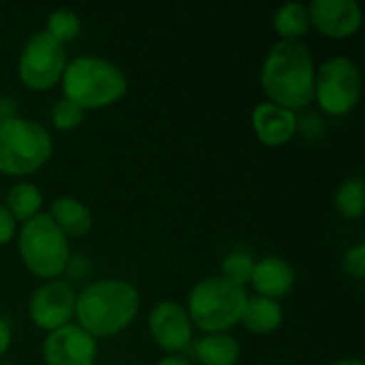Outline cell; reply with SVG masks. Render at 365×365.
I'll use <instances>...</instances> for the list:
<instances>
[{
    "label": "cell",
    "instance_id": "cell-1",
    "mask_svg": "<svg viewBox=\"0 0 365 365\" xmlns=\"http://www.w3.org/2000/svg\"><path fill=\"white\" fill-rule=\"evenodd\" d=\"M317 66L304 41H276L261 68V88L269 103L302 111L314 101Z\"/></svg>",
    "mask_w": 365,
    "mask_h": 365
},
{
    "label": "cell",
    "instance_id": "cell-2",
    "mask_svg": "<svg viewBox=\"0 0 365 365\" xmlns=\"http://www.w3.org/2000/svg\"><path fill=\"white\" fill-rule=\"evenodd\" d=\"M139 304L141 297L135 284L120 278H103L77 295L75 319L94 340L113 338L135 323Z\"/></svg>",
    "mask_w": 365,
    "mask_h": 365
},
{
    "label": "cell",
    "instance_id": "cell-3",
    "mask_svg": "<svg viewBox=\"0 0 365 365\" xmlns=\"http://www.w3.org/2000/svg\"><path fill=\"white\" fill-rule=\"evenodd\" d=\"M60 83L64 98L83 111L111 107L128 90L126 73L98 56H79L66 62Z\"/></svg>",
    "mask_w": 365,
    "mask_h": 365
},
{
    "label": "cell",
    "instance_id": "cell-4",
    "mask_svg": "<svg viewBox=\"0 0 365 365\" xmlns=\"http://www.w3.org/2000/svg\"><path fill=\"white\" fill-rule=\"evenodd\" d=\"M246 299V289L222 276H210L195 284L184 308L192 327L203 334H229V329L240 325Z\"/></svg>",
    "mask_w": 365,
    "mask_h": 365
},
{
    "label": "cell",
    "instance_id": "cell-5",
    "mask_svg": "<svg viewBox=\"0 0 365 365\" xmlns=\"http://www.w3.org/2000/svg\"><path fill=\"white\" fill-rule=\"evenodd\" d=\"M53 154L49 130L26 118L0 120V173L26 178L41 171Z\"/></svg>",
    "mask_w": 365,
    "mask_h": 365
},
{
    "label": "cell",
    "instance_id": "cell-6",
    "mask_svg": "<svg viewBox=\"0 0 365 365\" xmlns=\"http://www.w3.org/2000/svg\"><path fill=\"white\" fill-rule=\"evenodd\" d=\"M17 252L24 267L45 282L58 280L71 265V244L49 214L24 222L17 235Z\"/></svg>",
    "mask_w": 365,
    "mask_h": 365
},
{
    "label": "cell",
    "instance_id": "cell-7",
    "mask_svg": "<svg viewBox=\"0 0 365 365\" xmlns=\"http://www.w3.org/2000/svg\"><path fill=\"white\" fill-rule=\"evenodd\" d=\"M361 71L349 56H334L317 68L314 101L327 115H349L361 98Z\"/></svg>",
    "mask_w": 365,
    "mask_h": 365
},
{
    "label": "cell",
    "instance_id": "cell-8",
    "mask_svg": "<svg viewBox=\"0 0 365 365\" xmlns=\"http://www.w3.org/2000/svg\"><path fill=\"white\" fill-rule=\"evenodd\" d=\"M66 68V49L45 30L32 32L17 60V77L32 92L56 88Z\"/></svg>",
    "mask_w": 365,
    "mask_h": 365
},
{
    "label": "cell",
    "instance_id": "cell-9",
    "mask_svg": "<svg viewBox=\"0 0 365 365\" xmlns=\"http://www.w3.org/2000/svg\"><path fill=\"white\" fill-rule=\"evenodd\" d=\"M75 291L64 280H49L43 282L30 297L28 314L36 329L47 334L68 325L75 317Z\"/></svg>",
    "mask_w": 365,
    "mask_h": 365
},
{
    "label": "cell",
    "instance_id": "cell-10",
    "mask_svg": "<svg viewBox=\"0 0 365 365\" xmlns=\"http://www.w3.org/2000/svg\"><path fill=\"white\" fill-rule=\"evenodd\" d=\"M150 336L160 351L167 355H178L192 344V323L186 308L178 302H158L148 317Z\"/></svg>",
    "mask_w": 365,
    "mask_h": 365
},
{
    "label": "cell",
    "instance_id": "cell-11",
    "mask_svg": "<svg viewBox=\"0 0 365 365\" xmlns=\"http://www.w3.org/2000/svg\"><path fill=\"white\" fill-rule=\"evenodd\" d=\"M41 355L45 365H94L98 344L79 325L68 323L45 336Z\"/></svg>",
    "mask_w": 365,
    "mask_h": 365
},
{
    "label": "cell",
    "instance_id": "cell-12",
    "mask_svg": "<svg viewBox=\"0 0 365 365\" xmlns=\"http://www.w3.org/2000/svg\"><path fill=\"white\" fill-rule=\"evenodd\" d=\"M308 13L312 28L336 41L355 36L364 21V11L355 0H314Z\"/></svg>",
    "mask_w": 365,
    "mask_h": 365
},
{
    "label": "cell",
    "instance_id": "cell-13",
    "mask_svg": "<svg viewBox=\"0 0 365 365\" xmlns=\"http://www.w3.org/2000/svg\"><path fill=\"white\" fill-rule=\"evenodd\" d=\"M252 128L263 145L280 148L297 135V113L265 101L252 109Z\"/></svg>",
    "mask_w": 365,
    "mask_h": 365
},
{
    "label": "cell",
    "instance_id": "cell-14",
    "mask_svg": "<svg viewBox=\"0 0 365 365\" xmlns=\"http://www.w3.org/2000/svg\"><path fill=\"white\" fill-rule=\"evenodd\" d=\"M250 284L257 291V295L278 302L293 291L295 269L289 261L269 255V257H263L261 261L255 263Z\"/></svg>",
    "mask_w": 365,
    "mask_h": 365
},
{
    "label": "cell",
    "instance_id": "cell-15",
    "mask_svg": "<svg viewBox=\"0 0 365 365\" xmlns=\"http://www.w3.org/2000/svg\"><path fill=\"white\" fill-rule=\"evenodd\" d=\"M49 218L66 235V240L86 237L92 231L94 218L90 207L75 197H58L49 205Z\"/></svg>",
    "mask_w": 365,
    "mask_h": 365
},
{
    "label": "cell",
    "instance_id": "cell-16",
    "mask_svg": "<svg viewBox=\"0 0 365 365\" xmlns=\"http://www.w3.org/2000/svg\"><path fill=\"white\" fill-rule=\"evenodd\" d=\"M282 321H284V312L280 308V302L255 295L246 299L240 325H244L255 336H269L280 329Z\"/></svg>",
    "mask_w": 365,
    "mask_h": 365
},
{
    "label": "cell",
    "instance_id": "cell-17",
    "mask_svg": "<svg viewBox=\"0 0 365 365\" xmlns=\"http://www.w3.org/2000/svg\"><path fill=\"white\" fill-rule=\"evenodd\" d=\"M192 353L201 365H237L242 346L229 334H205L195 342Z\"/></svg>",
    "mask_w": 365,
    "mask_h": 365
},
{
    "label": "cell",
    "instance_id": "cell-18",
    "mask_svg": "<svg viewBox=\"0 0 365 365\" xmlns=\"http://www.w3.org/2000/svg\"><path fill=\"white\" fill-rule=\"evenodd\" d=\"M272 26H274V32L278 34V41H302L312 28L308 4L287 2L278 6L274 13Z\"/></svg>",
    "mask_w": 365,
    "mask_h": 365
},
{
    "label": "cell",
    "instance_id": "cell-19",
    "mask_svg": "<svg viewBox=\"0 0 365 365\" xmlns=\"http://www.w3.org/2000/svg\"><path fill=\"white\" fill-rule=\"evenodd\" d=\"M41 205H43V192L36 184L19 182V184L11 186V190L6 192V205L4 207L15 218V222L32 220L34 216L41 214Z\"/></svg>",
    "mask_w": 365,
    "mask_h": 365
},
{
    "label": "cell",
    "instance_id": "cell-20",
    "mask_svg": "<svg viewBox=\"0 0 365 365\" xmlns=\"http://www.w3.org/2000/svg\"><path fill=\"white\" fill-rule=\"evenodd\" d=\"M336 207L342 218L359 220L365 214V184L359 175L346 178L336 192Z\"/></svg>",
    "mask_w": 365,
    "mask_h": 365
},
{
    "label": "cell",
    "instance_id": "cell-21",
    "mask_svg": "<svg viewBox=\"0 0 365 365\" xmlns=\"http://www.w3.org/2000/svg\"><path fill=\"white\" fill-rule=\"evenodd\" d=\"M79 30H81L79 15L75 11H71V9H56L47 17L45 32L53 41H58L60 45H66V43L75 41L79 36Z\"/></svg>",
    "mask_w": 365,
    "mask_h": 365
},
{
    "label": "cell",
    "instance_id": "cell-22",
    "mask_svg": "<svg viewBox=\"0 0 365 365\" xmlns=\"http://www.w3.org/2000/svg\"><path fill=\"white\" fill-rule=\"evenodd\" d=\"M255 257L246 250H233L229 252L222 263H220V274L225 280L233 282L235 287L246 289V284H250V276L255 269Z\"/></svg>",
    "mask_w": 365,
    "mask_h": 365
},
{
    "label": "cell",
    "instance_id": "cell-23",
    "mask_svg": "<svg viewBox=\"0 0 365 365\" xmlns=\"http://www.w3.org/2000/svg\"><path fill=\"white\" fill-rule=\"evenodd\" d=\"M83 120H86V111L79 109L75 103H71L66 98H60L51 107V124H53V128H58L62 133L79 128L83 124Z\"/></svg>",
    "mask_w": 365,
    "mask_h": 365
},
{
    "label": "cell",
    "instance_id": "cell-24",
    "mask_svg": "<svg viewBox=\"0 0 365 365\" xmlns=\"http://www.w3.org/2000/svg\"><path fill=\"white\" fill-rule=\"evenodd\" d=\"M342 272H344L349 278L357 280V282H361V280H364L365 278L364 244H357V246H353V248H349V250H346V255L342 257Z\"/></svg>",
    "mask_w": 365,
    "mask_h": 365
},
{
    "label": "cell",
    "instance_id": "cell-25",
    "mask_svg": "<svg viewBox=\"0 0 365 365\" xmlns=\"http://www.w3.org/2000/svg\"><path fill=\"white\" fill-rule=\"evenodd\" d=\"M297 130L304 135V139L308 141H319L325 135V122L319 113H306V115H297Z\"/></svg>",
    "mask_w": 365,
    "mask_h": 365
},
{
    "label": "cell",
    "instance_id": "cell-26",
    "mask_svg": "<svg viewBox=\"0 0 365 365\" xmlns=\"http://www.w3.org/2000/svg\"><path fill=\"white\" fill-rule=\"evenodd\" d=\"M15 229H17V222L15 218L9 214V210L0 203V246L9 244L13 237H15Z\"/></svg>",
    "mask_w": 365,
    "mask_h": 365
},
{
    "label": "cell",
    "instance_id": "cell-27",
    "mask_svg": "<svg viewBox=\"0 0 365 365\" xmlns=\"http://www.w3.org/2000/svg\"><path fill=\"white\" fill-rule=\"evenodd\" d=\"M11 342H13V331H11V325L0 317V357H4L11 349Z\"/></svg>",
    "mask_w": 365,
    "mask_h": 365
},
{
    "label": "cell",
    "instance_id": "cell-28",
    "mask_svg": "<svg viewBox=\"0 0 365 365\" xmlns=\"http://www.w3.org/2000/svg\"><path fill=\"white\" fill-rule=\"evenodd\" d=\"M9 118H17V103L11 96H2L0 98V120H9Z\"/></svg>",
    "mask_w": 365,
    "mask_h": 365
},
{
    "label": "cell",
    "instance_id": "cell-29",
    "mask_svg": "<svg viewBox=\"0 0 365 365\" xmlns=\"http://www.w3.org/2000/svg\"><path fill=\"white\" fill-rule=\"evenodd\" d=\"M156 365H195L190 359L180 357V355H167L165 359H160Z\"/></svg>",
    "mask_w": 365,
    "mask_h": 365
},
{
    "label": "cell",
    "instance_id": "cell-30",
    "mask_svg": "<svg viewBox=\"0 0 365 365\" xmlns=\"http://www.w3.org/2000/svg\"><path fill=\"white\" fill-rule=\"evenodd\" d=\"M331 365H364L359 359H353V357H346V359H338V361H334Z\"/></svg>",
    "mask_w": 365,
    "mask_h": 365
},
{
    "label": "cell",
    "instance_id": "cell-31",
    "mask_svg": "<svg viewBox=\"0 0 365 365\" xmlns=\"http://www.w3.org/2000/svg\"><path fill=\"white\" fill-rule=\"evenodd\" d=\"M0 365H6V364H2V361H0Z\"/></svg>",
    "mask_w": 365,
    "mask_h": 365
}]
</instances>
